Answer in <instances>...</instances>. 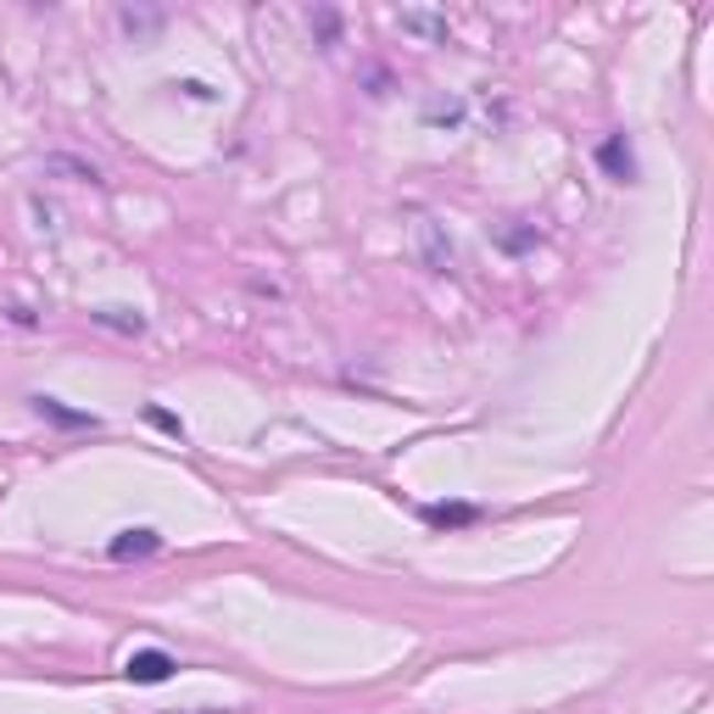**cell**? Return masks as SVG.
<instances>
[{"label":"cell","instance_id":"obj_1","mask_svg":"<svg viewBox=\"0 0 714 714\" xmlns=\"http://www.w3.org/2000/svg\"><path fill=\"white\" fill-rule=\"evenodd\" d=\"M123 675H129L134 686H162V681L173 675V659H167L162 648H145V653H129Z\"/></svg>","mask_w":714,"mask_h":714},{"label":"cell","instance_id":"obj_2","mask_svg":"<svg viewBox=\"0 0 714 714\" xmlns=\"http://www.w3.org/2000/svg\"><path fill=\"white\" fill-rule=\"evenodd\" d=\"M475 519H480L475 502H430L424 508V524H435V530H458V524H475Z\"/></svg>","mask_w":714,"mask_h":714},{"label":"cell","instance_id":"obj_3","mask_svg":"<svg viewBox=\"0 0 714 714\" xmlns=\"http://www.w3.org/2000/svg\"><path fill=\"white\" fill-rule=\"evenodd\" d=\"M34 413L51 419V424H67V430H96V413H78V408H67L56 397H34Z\"/></svg>","mask_w":714,"mask_h":714},{"label":"cell","instance_id":"obj_4","mask_svg":"<svg viewBox=\"0 0 714 714\" xmlns=\"http://www.w3.org/2000/svg\"><path fill=\"white\" fill-rule=\"evenodd\" d=\"M156 548H162L156 530H123L118 542H112V559H118V564H123V559H151Z\"/></svg>","mask_w":714,"mask_h":714},{"label":"cell","instance_id":"obj_5","mask_svg":"<svg viewBox=\"0 0 714 714\" xmlns=\"http://www.w3.org/2000/svg\"><path fill=\"white\" fill-rule=\"evenodd\" d=\"M597 162H603L614 178H631V173H637V162H631V145H625V134L603 140V145H597Z\"/></svg>","mask_w":714,"mask_h":714},{"label":"cell","instance_id":"obj_6","mask_svg":"<svg viewBox=\"0 0 714 714\" xmlns=\"http://www.w3.org/2000/svg\"><path fill=\"white\" fill-rule=\"evenodd\" d=\"M96 318H101V324H112V329H129V335H140V329H145V318H140V313H123V307H101Z\"/></svg>","mask_w":714,"mask_h":714},{"label":"cell","instance_id":"obj_7","mask_svg":"<svg viewBox=\"0 0 714 714\" xmlns=\"http://www.w3.org/2000/svg\"><path fill=\"white\" fill-rule=\"evenodd\" d=\"M402 29H419V34H430V40H441V34H446V23H441V18H419V12H408V18H402Z\"/></svg>","mask_w":714,"mask_h":714},{"label":"cell","instance_id":"obj_8","mask_svg":"<svg viewBox=\"0 0 714 714\" xmlns=\"http://www.w3.org/2000/svg\"><path fill=\"white\" fill-rule=\"evenodd\" d=\"M151 424H156V430H167V435H185V424H178L173 413H162V408H151Z\"/></svg>","mask_w":714,"mask_h":714}]
</instances>
